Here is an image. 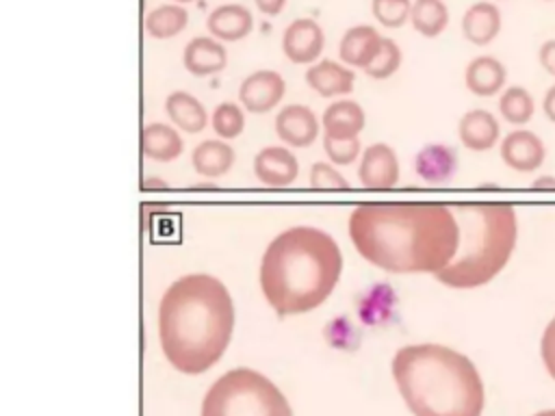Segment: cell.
I'll list each match as a JSON object with an SVG mask.
<instances>
[{
  "instance_id": "8992f818",
  "label": "cell",
  "mask_w": 555,
  "mask_h": 416,
  "mask_svg": "<svg viewBox=\"0 0 555 416\" xmlns=\"http://www.w3.org/2000/svg\"><path fill=\"white\" fill-rule=\"evenodd\" d=\"M199 416H293V410L269 377L232 368L206 390Z\"/></svg>"
},
{
  "instance_id": "f1b7e54d",
  "label": "cell",
  "mask_w": 555,
  "mask_h": 416,
  "mask_svg": "<svg viewBox=\"0 0 555 416\" xmlns=\"http://www.w3.org/2000/svg\"><path fill=\"white\" fill-rule=\"evenodd\" d=\"M403 63V52L399 48V43L395 39L384 37L377 56L371 61V65L364 69L366 76L375 78V80H384L390 78Z\"/></svg>"
},
{
  "instance_id": "7a4b0ae2",
  "label": "cell",
  "mask_w": 555,
  "mask_h": 416,
  "mask_svg": "<svg viewBox=\"0 0 555 416\" xmlns=\"http://www.w3.org/2000/svg\"><path fill=\"white\" fill-rule=\"evenodd\" d=\"M234 321V301L225 284L208 273H186L160 297V349L176 370L206 373L225 353Z\"/></svg>"
},
{
  "instance_id": "836d02e7",
  "label": "cell",
  "mask_w": 555,
  "mask_h": 416,
  "mask_svg": "<svg viewBox=\"0 0 555 416\" xmlns=\"http://www.w3.org/2000/svg\"><path fill=\"white\" fill-rule=\"evenodd\" d=\"M538 61L542 69L555 78V39H546L538 50Z\"/></svg>"
},
{
  "instance_id": "cb8c5ba5",
  "label": "cell",
  "mask_w": 555,
  "mask_h": 416,
  "mask_svg": "<svg viewBox=\"0 0 555 416\" xmlns=\"http://www.w3.org/2000/svg\"><path fill=\"white\" fill-rule=\"evenodd\" d=\"M165 113L178 130L189 132V134L202 132L208 123V113H206L204 104L186 91L169 93L165 100Z\"/></svg>"
},
{
  "instance_id": "52a82bcc",
  "label": "cell",
  "mask_w": 555,
  "mask_h": 416,
  "mask_svg": "<svg viewBox=\"0 0 555 416\" xmlns=\"http://www.w3.org/2000/svg\"><path fill=\"white\" fill-rule=\"evenodd\" d=\"M399 158L388 143H373L364 147L358 165V180L364 188L388 191L399 182Z\"/></svg>"
},
{
  "instance_id": "7c38bea8",
  "label": "cell",
  "mask_w": 555,
  "mask_h": 416,
  "mask_svg": "<svg viewBox=\"0 0 555 416\" xmlns=\"http://www.w3.org/2000/svg\"><path fill=\"white\" fill-rule=\"evenodd\" d=\"M254 173L267 186H291L299 176V162L286 145H269L256 154Z\"/></svg>"
},
{
  "instance_id": "1f68e13d",
  "label": "cell",
  "mask_w": 555,
  "mask_h": 416,
  "mask_svg": "<svg viewBox=\"0 0 555 416\" xmlns=\"http://www.w3.org/2000/svg\"><path fill=\"white\" fill-rule=\"evenodd\" d=\"M308 182L319 191H343L349 188V180L332 162H314L308 173Z\"/></svg>"
},
{
  "instance_id": "5b68a950",
  "label": "cell",
  "mask_w": 555,
  "mask_h": 416,
  "mask_svg": "<svg viewBox=\"0 0 555 416\" xmlns=\"http://www.w3.org/2000/svg\"><path fill=\"white\" fill-rule=\"evenodd\" d=\"M460 240L451 262L436 280L451 288H477L492 282L509 262L518 238L516 210L507 202H449Z\"/></svg>"
},
{
  "instance_id": "7402d4cb",
  "label": "cell",
  "mask_w": 555,
  "mask_h": 416,
  "mask_svg": "<svg viewBox=\"0 0 555 416\" xmlns=\"http://www.w3.org/2000/svg\"><path fill=\"white\" fill-rule=\"evenodd\" d=\"M366 123L364 108L356 100H336L332 102L321 117V128L325 136L349 139L358 136Z\"/></svg>"
},
{
  "instance_id": "9c48e42d",
  "label": "cell",
  "mask_w": 555,
  "mask_h": 416,
  "mask_svg": "<svg viewBox=\"0 0 555 416\" xmlns=\"http://www.w3.org/2000/svg\"><path fill=\"white\" fill-rule=\"evenodd\" d=\"M286 91L284 78L273 72V69H258L249 76L238 87V102L245 106V110L262 115L275 108Z\"/></svg>"
},
{
  "instance_id": "83f0119b",
  "label": "cell",
  "mask_w": 555,
  "mask_h": 416,
  "mask_svg": "<svg viewBox=\"0 0 555 416\" xmlns=\"http://www.w3.org/2000/svg\"><path fill=\"white\" fill-rule=\"evenodd\" d=\"M210 126L219 139H223V141L236 139L245 128V115L238 104L221 102L215 106V110L210 115Z\"/></svg>"
},
{
  "instance_id": "ac0fdd59",
  "label": "cell",
  "mask_w": 555,
  "mask_h": 416,
  "mask_svg": "<svg viewBox=\"0 0 555 416\" xmlns=\"http://www.w3.org/2000/svg\"><path fill=\"white\" fill-rule=\"evenodd\" d=\"M184 69L193 76H212L219 74L228 63V52L223 43L215 37H193L182 52Z\"/></svg>"
},
{
  "instance_id": "8fae6325",
  "label": "cell",
  "mask_w": 555,
  "mask_h": 416,
  "mask_svg": "<svg viewBox=\"0 0 555 416\" xmlns=\"http://www.w3.org/2000/svg\"><path fill=\"white\" fill-rule=\"evenodd\" d=\"M321 121L304 104H286L275 115V134L291 147H308L319 139Z\"/></svg>"
},
{
  "instance_id": "9a60e30c",
  "label": "cell",
  "mask_w": 555,
  "mask_h": 416,
  "mask_svg": "<svg viewBox=\"0 0 555 416\" xmlns=\"http://www.w3.org/2000/svg\"><path fill=\"white\" fill-rule=\"evenodd\" d=\"M306 82L321 98H338L353 91L356 74L345 63L323 58L306 69Z\"/></svg>"
},
{
  "instance_id": "ba28073f",
  "label": "cell",
  "mask_w": 555,
  "mask_h": 416,
  "mask_svg": "<svg viewBox=\"0 0 555 416\" xmlns=\"http://www.w3.org/2000/svg\"><path fill=\"white\" fill-rule=\"evenodd\" d=\"M323 48L325 32L312 17H297L282 32V52L291 63H314Z\"/></svg>"
},
{
  "instance_id": "277c9868",
  "label": "cell",
  "mask_w": 555,
  "mask_h": 416,
  "mask_svg": "<svg viewBox=\"0 0 555 416\" xmlns=\"http://www.w3.org/2000/svg\"><path fill=\"white\" fill-rule=\"evenodd\" d=\"M395 384L414 416H481L483 381L475 364L444 344H405L392 358Z\"/></svg>"
},
{
  "instance_id": "f546056e",
  "label": "cell",
  "mask_w": 555,
  "mask_h": 416,
  "mask_svg": "<svg viewBox=\"0 0 555 416\" xmlns=\"http://www.w3.org/2000/svg\"><path fill=\"white\" fill-rule=\"evenodd\" d=\"M412 0H371L373 17L386 28H401L410 22Z\"/></svg>"
},
{
  "instance_id": "44dd1931",
  "label": "cell",
  "mask_w": 555,
  "mask_h": 416,
  "mask_svg": "<svg viewBox=\"0 0 555 416\" xmlns=\"http://www.w3.org/2000/svg\"><path fill=\"white\" fill-rule=\"evenodd\" d=\"M139 145H141V154L156 162H171L184 150V141L178 128L160 121H154L141 128Z\"/></svg>"
},
{
  "instance_id": "5bb4252c",
  "label": "cell",
  "mask_w": 555,
  "mask_h": 416,
  "mask_svg": "<svg viewBox=\"0 0 555 416\" xmlns=\"http://www.w3.org/2000/svg\"><path fill=\"white\" fill-rule=\"evenodd\" d=\"M457 136L470 152L492 150L501 139L499 119L486 108H473L460 117Z\"/></svg>"
},
{
  "instance_id": "4316f807",
  "label": "cell",
  "mask_w": 555,
  "mask_h": 416,
  "mask_svg": "<svg viewBox=\"0 0 555 416\" xmlns=\"http://www.w3.org/2000/svg\"><path fill=\"white\" fill-rule=\"evenodd\" d=\"M499 113L512 126H525L535 113V100L529 89L520 84L505 87L499 95Z\"/></svg>"
},
{
  "instance_id": "4fadbf2b",
  "label": "cell",
  "mask_w": 555,
  "mask_h": 416,
  "mask_svg": "<svg viewBox=\"0 0 555 416\" xmlns=\"http://www.w3.org/2000/svg\"><path fill=\"white\" fill-rule=\"evenodd\" d=\"M382 35L371 24H358L345 30L338 43V56L347 67L366 69L371 61L377 56L382 46Z\"/></svg>"
},
{
  "instance_id": "e0dca14e",
  "label": "cell",
  "mask_w": 555,
  "mask_h": 416,
  "mask_svg": "<svg viewBox=\"0 0 555 416\" xmlns=\"http://www.w3.org/2000/svg\"><path fill=\"white\" fill-rule=\"evenodd\" d=\"M507 82L505 65L492 54H479L468 61L464 69V84L470 93L479 98H490L503 91Z\"/></svg>"
},
{
  "instance_id": "3957f363",
  "label": "cell",
  "mask_w": 555,
  "mask_h": 416,
  "mask_svg": "<svg viewBox=\"0 0 555 416\" xmlns=\"http://www.w3.org/2000/svg\"><path fill=\"white\" fill-rule=\"evenodd\" d=\"M343 273L338 243L312 225L280 232L260 260V290L278 316L306 314L319 308Z\"/></svg>"
},
{
  "instance_id": "2e32d148",
  "label": "cell",
  "mask_w": 555,
  "mask_h": 416,
  "mask_svg": "<svg viewBox=\"0 0 555 416\" xmlns=\"http://www.w3.org/2000/svg\"><path fill=\"white\" fill-rule=\"evenodd\" d=\"M501 28H503L501 9L490 0L470 4L462 15V35L473 46L492 43L499 37Z\"/></svg>"
},
{
  "instance_id": "d6a6232c",
  "label": "cell",
  "mask_w": 555,
  "mask_h": 416,
  "mask_svg": "<svg viewBox=\"0 0 555 416\" xmlns=\"http://www.w3.org/2000/svg\"><path fill=\"white\" fill-rule=\"evenodd\" d=\"M540 355L548 370V375L555 379V316L548 321L542 340H540Z\"/></svg>"
},
{
  "instance_id": "74e56055",
  "label": "cell",
  "mask_w": 555,
  "mask_h": 416,
  "mask_svg": "<svg viewBox=\"0 0 555 416\" xmlns=\"http://www.w3.org/2000/svg\"><path fill=\"white\" fill-rule=\"evenodd\" d=\"M533 416H555V410H544V412H538Z\"/></svg>"
},
{
  "instance_id": "d4e9b609",
  "label": "cell",
  "mask_w": 555,
  "mask_h": 416,
  "mask_svg": "<svg viewBox=\"0 0 555 416\" xmlns=\"http://www.w3.org/2000/svg\"><path fill=\"white\" fill-rule=\"evenodd\" d=\"M410 24L425 39H436L449 26V6L444 0H412Z\"/></svg>"
},
{
  "instance_id": "484cf974",
  "label": "cell",
  "mask_w": 555,
  "mask_h": 416,
  "mask_svg": "<svg viewBox=\"0 0 555 416\" xmlns=\"http://www.w3.org/2000/svg\"><path fill=\"white\" fill-rule=\"evenodd\" d=\"M189 24V13L182 4H160L145 17V30L154 39H171L180 35Z\"/></svg>"
},
{
  "instance_id": "8d00e7d4",
  "label": "cell",
  "mask_w": 555,
  "mask_h": 416,
  "mask_svg": "<svg viewBox=\"0 0 555 416\" xmlns=\"http://www.w3.org/2000/svg\"><path fill=\"white\" fill-rule=\"evenodd\" d=\"M533 186H535V188H555V178H553V176L535 178V180H533Z\"/></svg>"
},
{
  "instance_id": "d6986e66",
  "label": "cell",
  "mask_w": 555,
  "mask_h": 416,
  "mask_svg": "<svg viewBox=\"0 0 555 416\" xmlns=\"http://www.w3.org/2000/svg\"><path fill=\"white\" fill-rule=\"evenodd\" d=\"M206 28L219 41H241L251 32L254 17L247 6L228 2V4H219L208 13Z\"/></svg>"
},
{
  "instance_id": "ab89813d",
  "label": "cell",
  "mask_w": 555,
  "mask_h": 416,
  "mask_svg": "<svg viewBox=\"0 0 555 416\" xmlns=\"http://www.w3.org/2000/svg\"><path fill=\"white\" fill-rule=\"evenodd\" d=\"M544 2H551V0H544Z\"/></svg>"
},
{
  "instance_id": "f35d334b",
  "label": "cell",
  "mask_w": 555,
  "mask_h": 416,
  "mask_svg": "<svg viewBox=\"0 0 555 416\" xmlns=\"http://www.w3.org/2000/svg\"><path fill=\"white\" fill-rule=\"evenodd\" d=\"M178 4H184V2H193V0H176Z\"/></svg>"
},
{
  "instance_id": "603a6c76",
  "label": "cell",
  "mask_w": 555,
  "mask_h": 416,
  "mask_svg": "<svg viewBox=\"0 0 555 416\" xmlns=\"http://www.w3.org/2000/svg\"><path fill=\"white\" fill-rule=\"evenodd\" d=\"M234 160H236V152L223 139H206L191 154L195 173H199L202 178H210V180L225 176L232 169Z\"/></svg>"
},
{
  "instance_id": "6da1fadb",
  "label": "cell",
  "mask_w": 555,
  "mask_h": 416,
  "mask_svg": "<svg viewBox=\"0 0 555 416\" xmlns=\"http://www.w3.org/2000/svg\"><path fill=\"white\" fill-rule=\"evenodd\" d=\"M356 251L388 273H440L455 256L460 230L444 202H362L349 214Z\"/></svg>"
},
{
  "instance_id": "ffe728a7",
  "label": "cell",
  "mask_w": 555,
  "mask_h": 416,
  "mask_svg": "<svg viewBox=\"0 0 555 416\" xmlns=\"http://www.w3.org/2000/svg\"><path fill=\"white\" fill-rule=\"evenodd\" d=\"M457 169V152L447 143H429L414 156V171L423 182L442 184L453 178Z\"/></svg>"
},
{
  "instance_id": "4dcf8cb0",
  "label": "cell",
  "mask_w": 555,
  "mask_h": 416,
  "mask_svg": "<svg viewBox=\"0 0 555 416\" xmlns=\"http://www.w3.org/2000/svg\"><path fill=\"white\" fill-rule=\"evenodd\" d=\"M323 150H325V156L330 158L332 165H351L360 158L362 143H360L358 136L336 139V136H325L323 134Z\"/></svg>"
},
{
  "instance_id": "e575fe53",
  "label": "cell",
  "mask_w": 555,
  "mask_h": 416,
  "mask_svg": "<svg viewBox=\"0 0 555 416\" xmlns=\"http://www.w3.org/2000/svg\"><path fill=\"white\" fill-rule=\"evenodd\" d=\"M254 2H256L258 11L264 15H278L286 4V0H254Z\"/></svg>"
},
{
  "instance_id": "30bf717a",
  "label": "cell",
  "mask_w": 555,
  "mask_h": 416,
  "mask_svg": "<svg viewBox=\"0 0 555 416\" xmlns=\"http://www.w3.org/2000/svg\"><path fill=\"white\" fill-rule=\"evenodd\" d=\"M544 156L546 147L542 139L531 130L518 128L501 139V158L509 169L518 173L538 171L544 162Z\"/></svg>"
},
{
  "instance_id": "d590c367",
  "label": "cell",
  "mask_w": 555,
  "mask_h": 416,
  "mask_svg": "<svg viewBox=\"0 0 555 416\" xmlns=\"http://www.w3.org/2000/svg\"><path fill=\"white\" fill-rule=\"evenodd\" d=\"M542 110L548 117V121L555 123V84L546 89V93L542 98Z\"/></svg>"
}]
</instances>
